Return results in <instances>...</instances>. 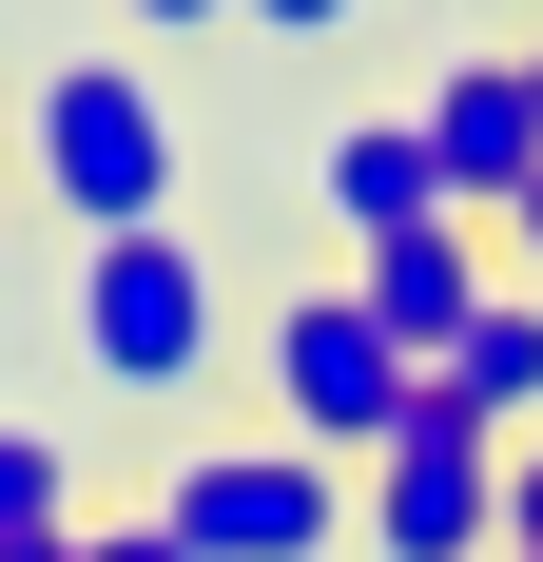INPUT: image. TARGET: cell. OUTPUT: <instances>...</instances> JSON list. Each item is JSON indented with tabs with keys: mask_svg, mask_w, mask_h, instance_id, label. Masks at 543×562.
I'll use <instances>...</instances> for the list:
<instances>
[{
	"mask_svg": "<svg viewBox=\"0 0 543 562\" xmlns=\"http://www.w3.org/2000/svg\"><path fill=\"white\" fill-rule=\"evenodd\" d=\"M58 330H78V369H98L117 407H195L233 349V291L195 233H78V272H58Z\"/></svg>",
	"mask_w": 543,
	"mask_h": 562,
	"instance_id": "6da1fadb",
	"label": "cell"
},
{
	"mask_svg": "<svg viewBox=\"0 0 543 562\" xmlns=\"http://www.w3.org/2000/svg\"><path fill=\"white\" fill-rule=\"evenodd\" d=\"M20 175H40V214H78V233H175V98L136 58H40Z\"/></svg>",
	"mask_w": 543,
	"mask_h": 562,
	"instance_id": "7a4b0ae2",
	"label": "cell"
},
{
	"mask_svg": "<svg viewBox=\"0 0 543 562\" xmlns=\"http://www.w3.org/2000/svg\"><path fill=\"white\" fill-rule=\"evenodd\" d=\"M428 407V369L350 311V272H311V291H272V447H311V465H369L388 427Z\"/></svg>",
	"mask_w": 543,
	"mask_h": 562,
	"instance_id": "3957f363",
	"label": "cell"
},
{
	"mask_svg": "<svg viewBox=\"0 0 543 562\" xmlns=\"http://www.w3.org/2000/svg\"><path fill=\"white\" fill-rule=\"evenodd\" d=\"M350 543L369 562H505V427H466V407H408L369 465H350Z\"/></svg>",
	"mask_w": 543,
	"mask_h": 562,
	"instance_id": "277c9868",
	"label": "cell"
},
{
	"mask_svg": "<svg viewBox=\"0 0 543 562\" xmlns=\"http://www.w3.org/2000/svg\"><path fill=\"white\" fill-rule=\"evenodd\" d=\"M156 524L195 562H350V465H311V447H175L156 465Z\"/></svg>",
	"mask_w": 543,
	"mask_h": 562,
	"instance_id": "5b68a950",
	"label": "cell"
},
{
	"mask_svg": "<svg viewBox=\"0 0 543 562\" xmlns=\"http://www.w3.org/2000/svg\"><path fill=\"white\" fill-rule=\"evenodd\" d=\"M408 136H428L446 214H524V175H543V78H524V58H446L428 98H408Z\"/></svg>",
	"mask_w": 543,
	"mask_h": 562,
	"instance_id": "8992f818",
	"label": "cell"
},
{
	"mask_svg": "<svg viewBox=\"0 0 543 562\" xmlns=\"http://www.w3.org/2000/svg\"><path fill=\"white\" fill-rule=\"evenodd\" d=\"M486 291H505V252H486V214H446V233H388V252H350V311H369V330L408 349V369H446Z\"/></svg>",
	"mask_w": 543,
	"mask_h": 562,
	"instance_id": "52a82bcc",
	"label": "cell"
},
{
	"mask_svg": "<svg viewBox=\"0 0 543 562\" xmlns=\"http://www.w3.org/2000/svg\"><path fill=\"white\" fill-rule=\"evenodd\" d=\"M311 214L350 233V252H388V233H446V175H428L408 116H330L311 136Z\"/></svg>",
	"mask_w": 543,
	"mask_h": 562,
	"instance_id": "ba28073f",
	"label": "cell"
},
{
	"mask_svg": "<svg viewBox=\"0 0 543 562\" xmlns=\"http://www.w3.org/2000/svg\"><path fill=\"white\" fill-rule=\"evenodd\" d=\"M428 389L466 407V427H505V447H524V427H543V291H486V311H466V349H446Z\"/></svg>",
	"mask_w": 543,
	"mask_h": 562,
	"instance_id": "9c48e42d",
	"label": "cell"
},
{
	"mask_svg": "<svg viewBox=\"0 0 543 562\" xmlns=\"http://www.w3.org/2000/svg\"><path fill=\"white\" fill-rule=\"evenodd\" d=\"M20 543H78V447L58 427H0V562Z\"/></svg>",
	"mask_w": 543,
	"mask_h": 562,
	"instance_id": "30bf717a",
	"label": "cell"
},
{
	"mask_svg": "<svg viewBox=\"0 0 543 562\" xmlns=\"http://www.w3.org/2000/svg\"><path fill=\"white\" fill-rule=\"evenodd\" d=\"M78 562H195V543H175L156 505H117V524H78Z\"/></svg>",
	"mask_w": 543,
	"mask_h": 562,
	"instance_id": "8fae6325",
	"label": "cell"
},
{
	"mask_svg": "<svg viewBox=\"0 0 543 562\" xmlns=\"http://www.w3.org/2000/svg\"><path fill=\"white\" fill-rule=\"evenodd\" d=\"M505 562H543V427L505 447Z\"/></svg>",
	"mask_w": 543,
	"mask_h": 562,
	"instance_id": "7c38bea8",
	"label": "cell"
},
{
	"mask_svg": "<svg viewBox=\"0 0 543 562\" xmlns=\"http://www.w3.org/2000/svg\"><path fill=\"white\" fill-rule=\"evenodd\" d=\"M233 20H253V40H350L369 0H233Z\"/></svg>",
	"mask_w": 543,
	"mask_h": 562,
	"instance_id": "4fadbf2b",
	"label": "cell"
},
{
	"mask_svg": "<svg viewBox=\"0 0 543 562\" xmlns=\"http://www.w3.org/2000/svg\"><path fill=\"white\" fill-rule=\"evenodd\" d=\"M505 233V291H543V175H524V214H486Z\"/></svg>",
	"mask_w": 543,
	"mask_h": 562,
	"instance_id": "5bb4252c",
	"label": "cell"
},
{
	"mask_svg": "<svg viewBox=\"0 0 543 562\" xmlns=\"http://www.w3.org/2000/svg\"><path fill=\"white\" fill-rule=\"evenodd\" d=\"M117 20H136V40H195V20H233V0H117Z\"/></svg>",
	"mask_w": 543,
	"mask_h": 562,
	"instance_id": "9a60e30c",
	"label": "cell"
},
{
	"mask_svg": "<svg viewBox=\"0 0 543 562\" xmlns=\"http://www.w3.org/2000/svg\"><path fill=\"white\" fill-rule=\"evenodd\" d=\"M505 58H524V78H543V40H505Z\"/></svg>",
	"mask_w": 543,
	"mask_h": 562,
	"instance_id": "2e32d148",
	"label": "cell"
},
{
	"mask_svg": "<svg viewBox=\"0 0 543 562\" xmlns=\"http://www.w3.org/2000/svg\"><path fill=\"white\" fill-rule=\"evenodd\" d=\"M20 562H78V543H20Z\"/></svg>",
	"mask_w": 543,
	"mask_h": 562,
	"instance_id": "e0dca14e",
	"label": "cell"
}]
</instances>
